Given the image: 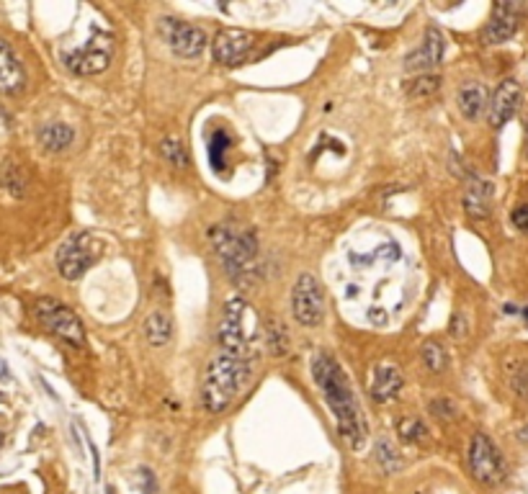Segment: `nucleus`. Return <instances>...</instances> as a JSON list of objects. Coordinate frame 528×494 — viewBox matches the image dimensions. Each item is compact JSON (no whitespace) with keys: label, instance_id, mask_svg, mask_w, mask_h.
<instances>
[{"label":"nucleus","instance_id":"nucleus-1","mask_svg":"<svg viewBox=\"0 0 528 494\" xmlns=\"http://www.w3.org/2000/svg\"><path fill=\"white\" fill-rule=\"evenodd\" d=\"M312 378L323 389V397L335 415L341 438L348 443V448L361 451L366 443V420L361 415L358 399L353 394L351 381L335 356H330L327 350H317L312 358Z\"/></svg>","mask_w":528,"mask_h":494},{"label":"nucleus","instance_id":"nucleus-2","mask_svg":"<svg viewBox=\"0 0 528 494\" xmlns=\"http://www.w3.org/2000/svg\"><path fill=\"white\" fill-rule=\"evenodd\" d=\"M250 369H253L250 360L219 350L214 358L209 360L204 378H201V404H204L206 412H212V415L225 412L235 402L240 389L247 384Z\"/></svg>","mask_w":528,"mask_h":494},{"label":"nucleus","instance_id":"nucleus-3","mask_svg":"<svg viewBox=\"0 0 528 494\" xmlns=\"http://www.w3.org/2000/svg\"><path fill=\"white\" fill-rule=\"evenodd\" d=\"M209 240L230 278L243 281L255 271L258 240L253 229H243L240 224H216L209 232Z\"/></svg>","mask_w":528,"mask_h":494},{"label":"nucleus","instance_id":"nucleus-4","mask_svg":"<svg viewBox=\"0 0 528 494\" xmlns=\"http://www.w3.org/2000/svg\"><path fill=\"white\" fill-rule=\"evenodd\" d=\"M258 335H261V329H258V314L253 307L240 296L227 301L222 322H219V348L230 356L250 360L255 353Z\"/></svg>","mask_w":528,"mask_h":494},{"label":"nucleus","instance_id":"nucleus-5","mask_svg":"<svg viewBox=\"0 0 528 494\" xmlns=\"http://www.w3.org/2000/svg\"><path fill=\"white\" fill-rule=\"evenodd\" d=\"M103 255V245L96 234L78 232L57 250V271L65 281H78L98 263Z\"/></svg>","mask_w":528,"mask_h":494},{"label":"nucleus","instance_id":"nucleus-6","mask_svg":"<svg viewBox=\"0 0 528 494\" xmlns=\"http://www.w3.org/2000/svg\"><path fill=\"white\" fill-rule=\"evenodd\" d=\"M467 466L469 474L485 486H498L508 476V464L500 453V448L485 433H474L467 448Z\"/></svg>","mask_w":528,"mask_h":494},{"label":"nucleus","instance_id":"nucleus-7","mask_svg":"<svg viewBox=\"0 0 528 494\" xmlns=\"http://www.w3.org/2000/svg\"><path fill=\"white\" fill-rule=\"evenodd\" d=\"M111 57H114V37H111V31L93 29L90 31V39L83 47L72 49V52L65 54V68L72 75L90 78V75L103 72L111 65Z\"/></svg>","mask_w":528,"mask_h":494},{"label":"nucleus","instance_id":"nucleus-8","mask_svg":"<svg viewBox=\"0 0 528 494\" xmlns=\"http://www.w3.org/2000/svg\"><path fill=\"white\" fill-rule=\"evenodd\" d=\"M37 317L44 327L57 335L59 340H65L72 348H83L85 345V329H83V322L78 320V314L65 307L62 301L52 299V296H44V299L37 301Z\"/></svg>","mask_w":528,"mask_h":494},{"label":"nucleus","instance_id":"nucleus-9","mask_svg":"<svg viewBox=\"0 0 528 494\" xmlns=\"http://www.w3.org/2000/svg\"><path fill=\"white\" fill-rule=\"evenodd\" d=\"M292 314L302 327H317L325 317V294L312 273H302L292 291Z\"/></svg>","mask_w":528,"mask_h":494},{"label":"nucleus","instance_id":"nucleus-10","mask_svg":"<svg viewBox=\"0 0 528 494\" xmlns=\"http://www.w3.org/2000/svg\"><path fill=\"white\" fill-rule=\"evenodd\" d=\"M160 31H163V39L170 47V52L181 59H196L204 54L206 49V34L204 29H199L188 21H178V19H163L160 23Z\"/></svg>","mask_w":528,"mask_h":494},{"label":"nucleus","instance_id":"nucleus-11","mask_svg":"<svg viewBox=\"0 0 528 494\" xmlns=\"http://www.w3.org/2000/svg\"><path fill=\"white\" fill-rule=\"evenodd\" d=\"M255 47V37L245 29H222L212 41V52L219 65L237 68L250 57Z\"/></svg>","mask_w":528,"mask_h":494},{"label":"nucleus","instance_id":"nucleus-12","mask_svg":"<svg viewBox=\"0 0 528 494\" xmlns=\"http://www.w3.org/2000/svg\"><path fill=\"white\" fill-rule=\"evenodd\" d=\"M443 52H446V39H443L440 29L438 26H428V29H425V39H423V44L415 49L412 54H407V59H405V70L428 75L433 68H438L440 65Z\"/></svg>","mask_w":528,"mask_h":494},{"label":"nucleus","instance_id":"nucleus-13","mask_svg":"<svg viewBox=\"0 0 528 494\" xmlns=\"http://www.w3.org/2000/svg\"><path fill=\"white\" fill-rule=\"evenodd\" d=\"M518 16L520 6H516V3H495L492 19L487 21V26L480 34L482 44H502V41H508L518 31Z\"/></svg>","mask_w":528,"mask_h":494},{"label":"nucleus","instance_id":"nucleus-14","mask_svg":"<svg viewBox=\"0 0 528 494\" xmlns=\"http://www.w3.org/2000/svg\"><path fill=\"white\" fill-rule=\"evenodd\" d=\"M520 101H523V90H520L518 80H502L498 90L492 93V101H489V124L495 129L508 124L510 119L518 114Z\"/></svg>","mask_w":528,"mask_h":494},{"label":"nucleus","instance_id":"nucleus-15","mask_svg":"<svg viewBox=\"0 0 528 494\" xmlns=\"http://www.w3.org/2000/svg\"><path fill=\"white\" fill-rule=\"evenodd\" d=\"M23 88H26V70L13 47L6 39H0V93L19 96L23 93Z\"/></svg>","mask_w":528,"mask_h":494},{"label":"nucleus","instance_id":"nucleus-16","mask_svg":"<svg viewBox=\"0 0 528 494\" xmlns=\"http://www.w3.org/2000/svg\"><path fill=\"white\" fill-rule=\"evenodd\" d=\"M402 384H405V378H402V371L394 366V363H376L374 366V376H372V399L376 404H389L397 399L400 394Z\"/></svg>","mask_w":528,"mask_h":494},{"label":"nucleus","instance_id":"nucleus-17","mask_svg":"<svg viewBox=\"0 0 528 494\" xmlns=\"http://www.w3.org/2000/svg\"><path fill=\"white\" fill-rule=\"evenodd\" d=\"M492 198H495V185L485 178H471L464 191V212L471 219H487L492 212Z\"/></svg>","mask_w":528,"mask_h":494},{"label":"nucleus","instance_id":"nucleus-18","mask_svg":"<svg viewBox=\"0 0 528 494\" xmlns=\"http://www.w3.org/2000/svg\"><path fill=\"white\" fill-rule=\"evenodd\" d=\"M456 106H459L461 116L467 121L482 116V111L489 108V93L482 83H464L459 88V96H456Z\"/></svg>","mask_w":528,"mask_h":494},{"label":"nucleus","instance_id":"nucleus-19","mask_svg":"<svg viewBox=\"0 0 528 494\" xmlns=\"http://www.w3.org/2000/svg\"><path fill=\"white\" fill-rule=\"evenodd\" d=\"M75 139L72 126L62 124V121H49L39 129V145L47 152H65Z\"/></svg>","mask_w":528,"mask_h":494},{"label":"nucleus","instance_id":"nucleus-20","mask_svg":"<svg viewBox=\"0 0 528 494\" xmlns=\"http://www.w3.org/2000/svg\"><path fill=\"white\" fill-rule=\"evenodd\" d=\"M145 338L152 348H163V345L170 342V338H173V320H170V314H167V311L157 309L147 317Z\"/></svg>","mask_w":528,"mask_h":494},{"label":"nucleus","instance_id":"nucleus-21","mask_svg":"<svg viewBox=\"0 0 528 494\" xmlns=\"http://www.w3.org/2000/svg\"><path fill=\"white\" fill-rule=\"evenodd\" d=\"M263 340L265 348L274 358H281L289 353V332H286V325L278 317H268L263 325Z\"/></svg>","mask_w":528,"mask_h":494},{"label":"nucleus","instance_id":"nucleus-22","mask_svg":"<svg viewBox=\"0 0 528 494\" xmlns=\"http://www.w3.org/2000/svg\"><path fill=\"white\" fill-rule=\"evenodd\" d=\"M0 185L8 191L10 196H16V198H23L26 196V175L21 170L16 163H10V160H3L0 163Z\"/></svg>","mask_w":528,"mask_h":494},{"label":"nucleus","instance_id":"nucleus-23","mask_svg":"<svg viewBox=\"0 0 528 494\" xmlns=\"http://www.w3.org/2000/svg\"><path fill=\"white\" fill-rule=\"evenodd\" d=\"M374 458H376V464L382 469L384 474H397L402 469V458L397 453V448L392 446L387 438H379L376 440V446H374Z\"/></svg>","mask_w":528,"mask_h":494},{"label":"nucleus","instance_id":"nucleus-24","mask_svg":"<svg viewBox=\"0 0 528 494\" xmlns=\"http://www.w3.org/2000/svg\"><path fill=\"white\" fill-rule=\"evenodd\" d=\"M227 152H230V134L225 129H216L214 134L209 136V160L216 173H222V167L227 165Z\"/></svg>","mask_w":528,"mask_h":494},{"label":"nucleus","instance_id":"nucleus-25","mask_svg":"<svg viewBox=\"0 0 528 494\" xmlns=\"http://www.w3.org/2000/svg\"><path fill=\"white\" fill-rule=\"evenodd\" d=\"M397 433H400L402 443H410V446H420L428 440V427L423 425L418 417H405L397 422Z\"/></svg>","mask_w":528,"mask_h":494},{"label":"nucleus","instance_id":"nucleus-26","mask_svg":"<svg viewBox=\"0 0 528 494\" xmlns=\"http://www.w3.org/2000/svg\"><path fill=\"white\" fill-rule=\"evenodd\" d=\"M420 358H423V366L428 371H433V373H440V371L446 369V363H449L446 350H443V345L436 342V340H428V342L423 345Z\"/></svg>","mask_w":528,"mask_h":494},{"label":"nucleus","instance_id":"nucleus-27","mask_svg":"<svg viewBox=\"0 0 528 494\" xmlns=\"http://www.w3.org/2000/svg\"><path fill=\"white\" fill-rule=\"evenodd\" d=\"M440 88V78L438 75H418L415 80H410V85H407V96L410 98H428L433 96L436 90Z\"/></svg>","mask_w":528,"mask_h":494},{"label":"nucleus","instance_id":"nucleus-28","mask_svg":"<svg viewBox=\"0 0 528 494\" xmlns=\"http://www.w3.org/2000/svg\"><path fill=\"white\" fill-rule=\"evenodd\" d=\"M508 378H510V389H513L518 397H528V366L523 360H513V363H510Z\"/></svg>","mask_w":528,"mask_h":494},{"label":"nucleus","instance_id":"nucleus-29","mask_svg":"<svg viewBox=\"0 0 528 494\" xmlns=\"http://www.w3.org/2000/svg\"><path fill=\"white\" fill-rule=\"evenodd\" d=\"M160 152H163V157H165L167 163L173 165V167H186L188 165V155H186V150H183V145L178 142V139H165L163 142V147H160Z\"/></svg>","mask_w":528,"mask_h":494},{"label":"nucleus","instance_id":"nucleus-30","mask_svg":"<svg viewBox=\"0 0 528 494\" xmlns=\"http://www.w3.org/2000/svg\"><path fill=\"white\" fill-rule=\"evenodd\" d=\"M510 222H513V227H516V229H520V232H528V204L516 206V209L510 212Z\"/></svg>","mask_w":528,"mask_h":494},{"label":"nucleus","instance_id":"nucleus-31","mask_svg":"<svg viewBox=\"0 0 528 494\" xmlns=\"http://www.w3.org/2000/svg\"><path fill=\"white\" fill-rule=\"evenodd\" d=\"M139 486L142 494H157V479L150 469H139Z\"/></svg>","mask_w":528,"mask_h":494},{"label":"nucleus","instance_id":"nucleus-32","mask_svg":"<svg viewBox=\"0 0 528 494\" xmlns=\"http://www.w3.org/2000/svg\"><path fill=\"white\" fill-rule=\"evenodd\" d=\"M449 332L454 335V338H464V332H467V322H464V317H454L449 325Z\"/></svg>","mask_w":528,"mask_h":494},{"label":"nucleus","instance_id":"nucleus-33","mask_svg":"<svg viewBox=\"0 0 528 494\" xmlns=\"http://www.w3.org/2000/svg\"><path fill=\"white\" fill-rule=\"evenodd\" d=\"M518 440H520V443H526V446H528V425H523V427H520V430H518Z\"/></svg>","mask_w":528,"mask_h":494},{"label":"nucleus","instance_id":"nucleus-34","mask_svg":"<svg viewBox=\"0 0 528 494\" xmlns=\"http://www.w3.org/2000/svg\"><path fill=\"white\" fill-rule=\"evenodd\" d=\"M520 317H523V322L528 325V307H523V309H520Z\"/></svg>","mask_w":528,"mask_h":494},{"label":"nucleus","instance_id":"nucleus-35","mask_svg":"<svg viewBox=\"0 0 528 494\" xmlns=\"http://www.w3.org/2000/svg\"><path fill=\"white\" fill-rule=\"evenodd\" d=\"M526 155H528V119H526Z\"/></svg>","mask_w":528,"mask_h":494},{"label":"nucleus","instance_id":"nucleus-36","mask_svg":"<svg viewBox=\"0 0 528 494\" xmlns=\"http://www.w3.org/2000/svg\"><path fill=\"white\" fill-rule=\"evenodd\" d=\"M106 494H116L114 492V486H106Z\"/></svg>","mask_w":528,"mask_h":494},{"label":"nucleus","instance_id":"nucleus-37","mask_svg":"<svg viewBox=\"0 0 528 494\" xmlns=\"http://www.w3.org/2000/svg\"><path fill=\"white\" fill-rule=\"evenodd\" d=\"M0 446H3V433H0Z\"/></svg>","mask_w":528,"mask_h":494}]
</instances>
